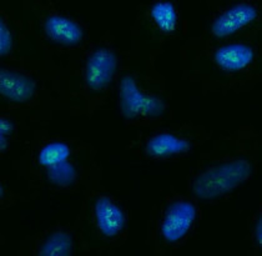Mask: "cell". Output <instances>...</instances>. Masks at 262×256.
Returning <instances> with one entry per match:
<instances>
[{"label":"cell","instance_id":"cell-1","mask_svg":"<svg viewBox=\"0 0 262 256\" xmlns=\"http://www.w3.org/2000/svg\"><path fill=\"white\" fill-rule=\"evenodd\" d=\"M11 169L30 195L82 194L102 183L104 169L93 144L84 139L36 129Z\"/></svg>","mask_w":262,"mask_h":256},{"label":"cell","instance_id":"cell-2","mask_svg":"<svg viewBox=\"0 0 262 256\" xmlns=\"http://www.w3.org/2000/svg\"><path fill=\"white\" fill-rule=\"evenodd\" d=\"M262 161V130L251 124L221 133L201 152L187 173L185 190L202 206L232 200L257 175Z\"/></svg>","mask_w":262,"mask_h":256},{"label":"cell","instance_id":"cell-3","mask_svg":"<svg viewBox=\"0 0 262 256\" xmlns=\"http://www.w3.org/2000/svg\"><path fill=\"white\" fill-rule=\"evenodd\" d=\"M181 79L200 88L205 96L246 94L262 81V42H205L185 39L179 50Z\"/></svg>","mask_w":262,"mask_h":256},{"label":"cell","instance_id":"cell-4","mask_svg":"<svg viewBox=\"0 0 262 256\" xmlns=\"http://www.w3.org/2000/svg\"><path fill=\"white\" fill-rule=\"evenodd\" d=\"M0 96V108L19 110L34 124L50 120L56 112H74L70 74L47 56L2 61Z\"/></svg>","mask_w":262,"mask_h":256},{"label":"cell","instance_id":"cell-5","mask_svg":"<svg viewBox=\"0 0 262 256\" xmlns=\"http://www.w3.org/2000/svg\"><path fill=\"white\" fill-rule=\"evenodd\" d=\"M140 54L126 50L115 89V102L125 129H149L175 119L172 90L156 68L158 53H147L142 65Z\"/></svg>","mask_w":262,"mask_h":256},{"label":"cell","instance_id":"cell-6","mask_svg":"<svg viewBox=\"0 0 262 256\" xmlns=\"http://www.w3.org/2000/svg\"><path fill=\"white\" fill-rule=\"evenodd\" d=\"M126 50L116 44L115 35L106 30L91 42L75 64L68 69L73 85L74 112L71 115L91 119L114 96Z\"/></svg>","mask_w":262,"mask_h":256},{"label":"cell","instance_id":"cell-7","mask_svg":"<svg viewBox=\"0 0 262 256\" xmlns=\"http://www.w3.org/2000/svg\"><path fill=\"white\" fill-rule=\"evenodd\" d=\"M28 39L47 58L70 69L93 42L89 25L51 0H27L20 4Z\"/></svg>","mask_w":262,"mask_h":256},{"label":"cell","instance_id":"cell-8","mask_svg":"<svg viewBox=\"0 0 262 256\" xmlns=\"http://www.w3.org/2000/svg\"><path fill=\"white\" fill-rule=\"evenodd\" d=\"M202 205L186 190L170 186L150 209L145 246L154 256H171L200 231Z\"/></svg>","mask_w":262,"mask_h":256},{"label":"cell","instance_id":"cell-9","mask_svg":"<svg viewBox=\"0 0 262 256\" xmlns=\"http://www.w3.org/2000/svg\"><path fill=\"white\" fill-rule=\"evenodd\" d=\"M76 216L89 256L114 255L129 238L133 219L129 205L110 193L102 183L82 193V203Z\"/></svg>","mask_w":262,"mask_h":256},{"label":"cell","instance_id":"cell-10","mask_svg":"<svg viewBox=\"0 0 262 256\" xmlns=\"http://www.w3.org/2000/svg\"><path fill=\"white\" fill-rule=\"evenodd\" d=\"M213 130L191 121L140 129L125 149L140 163L172 164L186 160L212 139Z\"/></svg>","mask_w":262,"mask_h":256},{"label":"cell","instance_id":"cell-11","mask_svg":"<svg viewBox=\"0 0 262 256\" xmlns=\"http://www.w3.org/2000/svg\"><path fill=\"white\" fill-rule=\"evenodd\" d=\"M206 15L196 35L205 42L257 40L262 34V4L255 0H207Z\"/></svg>","mask_w":262,"mask_h":256},{"label":"cell","instance_id":"cell-12","mask_svg":"<svg viewBox=\"0 0 262 256\" xmlns=\"http://www.w3.org/2000/svg\"><path fill=\"white\" fill-rule=\"evenodd\" d=\"M187 30L189 23L178 2L141 3L130 27V48L142 55L147 45V53L162 55L169 42L186 38Z\"/></svg>","mask_w":262,"mask_h":256},{"label":"cell","instance_id":"cell-13","mask_svg":"<svg viewBox=\"0 0 262 256\" xmlns=\"http://www.w3.org/2000/svg\"><path fill=\"white\" fill-rule=\"evenodd\" d=\"M71 255L89 256L78 216L69 223L56 220L47 229L27 235L20 240L18 249V256Z\"/></svg>","mask_w":262,"mask_h":256},{"label":"cell","instance_id":"cell-14","mask_svg":"<svg viewBox=\"0 0 262 256\" xmlns=\"http://www.w3.org/2000/svg\"><path fill=\"white\" fill-rule=\"evenodd\" d=\"M28 39L25 23L13 9L0 10V58L11 61L21 56L23 41Z\"/></svg>","mask_w":262,"mask_h":256},{"label":"cell","instance_id":"cell-15","mask_svg":"<svg viewBox=\"0 0 262 256\" xmlns=\"http://www.w3.org/2000/svg\"><path fill=\"white\" fill-rule=\"evenodd\" d=\"M29 118L24 113L0 108V156L5 158L11 146L21 141V134L29 129Z\"/></svg>","mask_w":262,"mask_h":256},{"label":"cell","instance_id":"cell-16","mask_svg":"<svg viewBox=\"0 0 262 256\" xmlns=\"http://www.w3.org/2000/svg\"><path fill=\"white\" fill-rule=\"evenodd\" d=\"M247 255L260 256L262 252V205H258L257 209L247 219L246 235Z\"/></svg>","mask_w":262,"mask_h":256},{"label":"cell","instance_id":"cell-17","mask_svg":"<svg viewBox=\"0 0 262 256\" xmlns=\"http://www.w3.org/2000/svg\"><path fill=\"white\" fill-rule=\"evenodd\" d=\"M33 200H35L33 195L27 198L11 186L9 175L3 174L0 176V207L2 210L11 209V207L18 206L19 204H27Z\"/></svg>","mask_w":262,"mask_h":256}]
</instances>
